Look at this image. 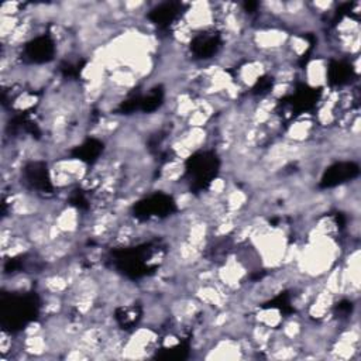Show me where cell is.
Instances as JSON below:
<instances>
[{
    "label": "cell",
    "instance_id": "cell-1",
    "mask_svg": "<svg viewBox=\"0 0 361 361\" xmlns=\"http://www.w3.org/2000/svg\"><path fill=\"white\" fill-rule=\"evenodd\" d=\"M327 59L323 56H314L312 58L303 71H300L303 80L310 87H322L327 85Z\"/></svg>",
    "mask_w": 361,
    "mask_h": 361
}]
</instances>
